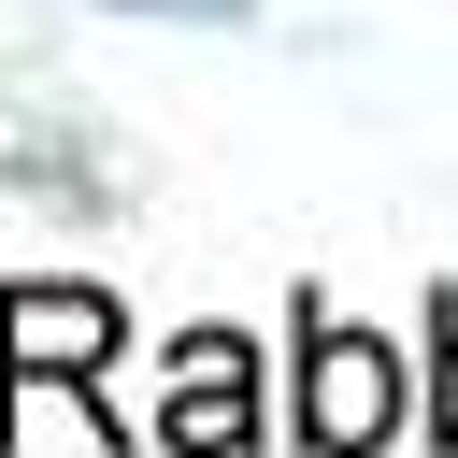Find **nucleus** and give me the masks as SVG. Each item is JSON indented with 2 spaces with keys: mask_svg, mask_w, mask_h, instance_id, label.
<instances>
[{
  "mask_svg": "<svg viewBox=\"0 0 458 458\" xmlns=\"http://www.w3.org/2000/svg\"><path fill=\"white\" fill-rule=\"evenodd\" d=\"M114 344H129L114 286H72V272L0 286V444H14V401H29V386H72V401L114 429Z\"/></svg>",
  "mask_w": 458,
  "mask_h": 458,
  "instance_id": "obj_1",
  "label": "nucleus"
},
{
  "mask_svg": "<svg viewBox=\"0 0 458 458\" xmlns=\"http://www.w3.org/2000/svg\"><path fill=\"white\" fill-rule=\"evenodd\" d=\"M429 444L458 458V301H444V329H429Z\"/></svg>",
  "mask_w": 458,
  "mask_h": 458,
  "instance_id": "obj_4",
  "label": "nucleus"
},
{
  "mask_svg": "<svg viewBox=\"0 0 458 458\" xmlns=\"http://www.w3.org/2000/svg\"><path fill=\"white\" fill-rule=\"evenodd\" d=\"M114 14H186V29H243L258 0H114Z\"/></svg>",
  "mask_w": 458,
  "mask_h": 458,
  "instance_id": "obj_5",
  "label": "nucleus"
},
{
  "mask_svg": "<svg viewBox=\"0 0 458 458\" xmlns=\"http://www.w3.org/2000/svg\"><path fill=\"white\" fill-rule=\"evenodd\" d=\"M286 429H301L315 458H372V444L401 429V358H386L372 329H344L315 286H301V372H286Z\"/></svg>",
  "mask_w": 458,
  "mask_h": 458,
  "instance_id": "obj_2",
  "label": "nucleus"
},
{
  "mask_svg": "<svg viewBox=\"0 0 458 458\" xmlns=\"http://www.w3.org/2000/svg\"><path fill=\"white\" fill-rule=\"evenodd\" d=\"M157 444L172 458H243L258 444V344L243 329H186L157 372Z\"/></svg>",
  "mask_w": 458,
  "mask_h": 458,
  "instance_id": "obj_3",
  "label": "nucleus"
}]
</instances>
